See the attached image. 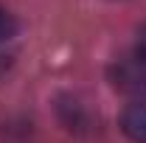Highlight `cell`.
Instances as JSON below:
<instances>
[{
    "mask_svg": "<svg viewBox=\"0 0 146 143\" xmlns=\"http://www.w3.org/2000/svg\"><path fill=\"white\" fill-rule=\"evenodd\" d=\"M138 51H143V54H146V25L141 28V34H138Z\"/></svg>",
    "mask_w": 146,
    "mask_h": 143,
    "instance_id": "4",
    "label": "cell"
},
{
    "mask_svg": "<svg viewBox=\"0 0 146 143\" xmlns=\"http://www.w3.org/2000/svg\"><path fill=\"white\" fill-rule=\"evenodd\" d=\"M110 79H112L115 90L135 95L138 101H146V54L135 51V54L118 59L110 70Z\"/></svg>",
    "mask_w": 146,
    "mask_h": 143,
    "instance_id": "1",
    "label": "cell"
},
{
    "mask_svg": "<svg viewBox=\"0 0 146 143\" xmlns=\"http://www.w3.org/2000/svg\"><path fill=\"white\" fill-rule=\"evenodd\" d=\"M14 34H17V20L0 6V42H3V39H11Z\"/></svg>",
    "mask_w": 146,
    "mask_h": 143,
    "instance_id": "3",
    "label": "cell"
},
{
    "mask_svg": "<svg viewBox=\"0 0 146 143\" xmlns=\"http://www.w3.org/2000/svg\"><path fill=\"white\" fill-rule=\"evenodd\" d=\"M121 129L129 140L146 143V101H132L121 115Z\"/></svg>",
    "mask_w": 146,
    "mask_h": 143,
    "instance_id": "2",
    "label": "cell"
},
{
    "mask_svg": "<svg viewBox=\"0 0 146 143\" xmlns=\"http://www.w3.org/2000/svg\"><path fill=\"white\" fill-rule=\"evenodd\" d=\"M6 68H9V59H3V56H0V73L6 70Z\"/></svg>",
    "mask_w": 146,
    "mask_h": 143,
    "instance_id": "5",
    "label": "cell"
}]
</instances>
